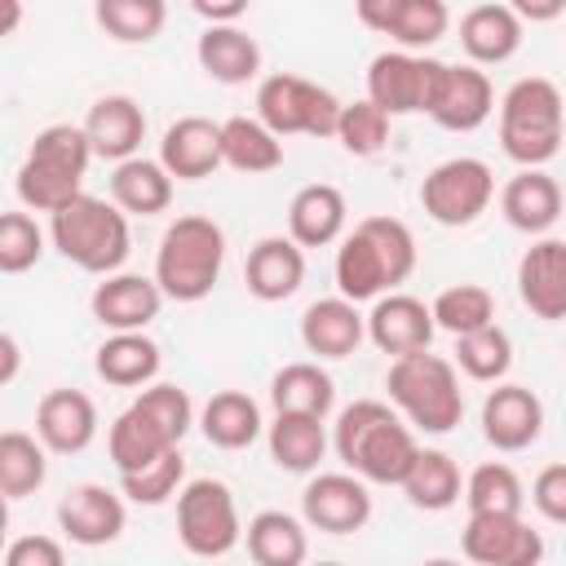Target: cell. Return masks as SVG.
Here are the masks:
<instances>
[{
  "instance_id": "9",
  "label": "cell",
  "mask_w": 566,
  "mask_h": 566,
  "mask_svg": "<svg viewBox=\"0 0 566 566\" xmlns=\"http://www.w3.org/2000/svg\"><path fill=\"white\" fill-rule=\"evenodd\" d=\"M177 539L190 557L217 562L243 539L234 491L221 478H190L177 495Z\"/></svg>"
},
{
  "instance_id": "10",
  "label": "cell",
  "mask_w": 566,
  "mask_h": 566,
  "mask_svg": "<svg viewBox=\"0 0 566 566\" xmlns=\"http://www.w3.org/2000/svg\"><path fill=\"white\" fill-rule=\"evenodd\" d=\"M495 199V172L486 159L478 155H455V159H442L424 172L420 181V208L429 221L438 226H473Z\"/></svg>"
},
{
  "instance_id": "44",
  "label": "cell",
  "mask_w": 566,
  "mask_h": 566,
  "mask_svg": "<svg viewBox=\"0 0 566 566\" xmlns=\"http://www.w3.org/2000/svg\"><path fill=\"white\" fill-rule=\"evenodd\" d=\"M181 486H186V460H181V447H172V451L159 455L155 464H146V469L119 478V495L133 500V504H146V509L177 500Z\"/></svg>"
},
{
  "instance_id": "6",
  "label": "cell",
  "mask_w": 566,
  "mask_h": 566,
  "mask_svg": "<svg viewBox=\"0 0 566 566\" xmlns=\"http://www.w3.org/2000/svg\"><path fill=\"white\" fill-rule=\"evenodd\" d=\"M49 243L84 274H119L124 261H128V248H133V234H128V212H119L111 199H97V195H80L71 199L66 208H57L49 217Z\"/></svg>"
},
{
  "instance_id": "32",
  "label": "cell",
  "mask_w": 566,
  "mask_h": 566,
  "mask_svg": "<svg viewBox=\"0 0 566 566\" xmlns=\"http://www.w3.org/2000/svg\"><path fill=\"white\" fill-rule=\"evenodd\" d=\"M195 57L217 84H248L261 75V44L243 27H203Z\"/></svg>"
},
{
  "instance_id": "54",
  "label": "cell",
  "mask_w": 566,
  "mask_h": 566,
  "mask_svg": "<svg viewBox=\"0 0 566 566\" xmlns=\"http://www.w3.org/2000/svg\"><path fill=\"white\" fill-rule=\"evenodd\" d=\"M420 566H460V562H455V557H424Z\"/></svg>"
},
{
  "instance_id": "18",
  "label": "cell",
  "mask_w": 566,
  "mask_h": 566,
  "mask_svg": "<svg viewBox=\"0 0 566 566\" xmlns=\"http://www.w3.org/2000/svg\"><path fill=\"white\" fill-rule=\"evenodd\" d=\"M433 332H438L433 310L411 292H385L367 310V340L380 354H394V358L420 354V349L433 345Z\"/></svg>"
},
{
  "instance_id": "12",
  "label": "cell",
  "mask_w": 566,
  "mask_h": 566,
  "mask_svg": "<svg viewBox=\"0 0 566 566\" xmlns=\"http://www.w3.org/2000/svg\"><path fill=\"white\" fill-rule=\"evenodd\" d=\"M301 517L323 535H354L371 522V491L358 473H314L301 491Z\"/></svg>"
},
{
  "instance_id": "19",
  "label": "cell",
  "mask_w": 566,
  "mask_h": 566,
  "mask_svg": "<svg viewBox=\"0 0 566 566\" xmlns=\"http://www.w3.org/2000/svg\"><path fill=\"white\" fill-rule=\"evenodd\" d=\"M164 301H168V296L159 292L155 279L119 270V274H106V279L93 287L88 310H93V318H97L106 332H146V327L159 318Z\"/></svg>"
},
{
  "instance_id": "52",
  "label": "cell",
  "mask_w": 566,
  "mask_h": 566,
  "mask_svg": "<svg viewBox=\"0 0 566 566\" xmlns=\"http://www.w3.org/2000/svg\"><path fill=\"white\" fill-rule=\"evenodd\" d=\"M18 363H22L18 336H13V332H4V336H0V385H13V376H18Z\"/></svg>"
},
{
  "instance_id": "20",
  "label": "cell",
  "mask_w": 566,
  "mask_h": 566,
  "mask_svg": "<svg viewBox=\"0 0 566 566\" xmlns=\"http://www.w3.org/2000/svg\"><path fill=\"white\" fill-rule=\"evenodd\" d=\"M517 296L544 323L566 318V239L544 234L517 256Z\"/></svg>"
},
{
  "instance_id": "4",
  "label": "cell",
  "mask_w": 566,
  "mask_h": 566,
  "mask_svg": "<svg viewBox=\"0 0 566 566\" xmlns=\"http://www.w3.org/2000/svg\"><path fill=\"white\" fill-rule=\"evenodd\" d=\"M221 265H226V230L203 212H186L168 221V230L159 234L150 279L168 301L195 305L217 287Z\"/></svg>"
},
{
  "instance_id": "5",
  "label": "cell",
  "mask_w": 566,
  "mask_h": 566,
  "mask_svg": "<svg viewBox=\"0 0 566 566\" xmlns=\"http://www.w3.org/2000/svg\"><path fill=\"white\" fill-rule=\"evenodd\" d=\"M566 142V102L548 75H522L500 97V146L522 168H544Z\"/></svg>"
},
{
  "instance_id": "22",
  "label": "cell",
  "mask_w": 566,
  "mask_h": 566,
  "mask_svg": "<svg viewBox=\"0 0 566 566\" xmlns=\"http://www.w3.org/2000/svg\"><path fill=\"white\" fill-rule=\"evenodd\" d=\"M243 283L265 305H279L287 296H296L301 283H305V248L292 243L287 234L256 239L248 248V261H243Z\"/></svg>"
},
{
  "instance_id": "1",
  "label": "cell",
  "mask_w": 566,
  "mask_h": 566,
  "mask_svg": "<svg viewBox=\"0 0 566 566\" xmlns=\"http://www.w3.org/2000/svg\"><path fill=\"white\" fill-rule=\"evenodd\" d=\"M416 234L407 221L376 212L363 217L354 230H345L340 248H336V296L363 305V301H380L385 292H398V283H407L416 274Z\"/></svg>"
},
{
  "instance_id": "26",
  "label": "cell",
  "mask_w": 566,
  "mask_h": 566,
  "mask_svg": "<svg viewBox=\"0 0 566 566\" xmlns=\"http://www.w3.org/2000/svg\"><path fill=\"white\" fill-rule=\"evenodd\" d=\"M345 221H349V203H345L340 186H332V181H310L287 203V239L301 248L340 243Z\"/></svg>"
},
{
  "instance_id": "41",
  "label": "cell",
  "mask_w": 566,
  "mask_h": 566,
  "mask_svg": "<svg viewBox=\"0 0 566 566\" xmlns=\"http://www.w3.org/2000/svg\"><path fill=\"white\" fill-rule=\"evenodd\" d=\"M451 354H455L451 358L455 371H464L469 380L500 385L509 376V367H513V336L500 323H491V327H478L469 336H455V349Z\"/></svg>"
},
{
  "instance_id": "25",
  "label": "cell",
  "mask_w": 566,
  "mask_h": 566,
  "mask_svg": "<svg viewBox=\"0 0 566 566\" xmlns=\"http://www.w3.org/2000/svg\"><path fill=\"white\" fill-rule=\"evenodd\" d=\"M500 212L513 230L544 239L562 217V186L544 168H517L500 190Z\"/></svg>"
},
{
  "instance_id": "45",
  "label": "cell",
  "mask_w": 566,
  "mask_h": 566,
  "mask_svg": "<svg viewBox=\"0 0 566 566\" xmlns=\"http://www.w3.org/2000/svg\"><path fill=\"white\" fill-rule=\"evenodd\" d=\"M336 142H340L345 155L371 159V155H380L385 142H389V115H385L376 102H367V97L345 102V106H340V124H336Z\"/></svg>"
},
{
  "instance_id": "3",
  "label": "cell",
  "mask_w": 566,
  "mask_h": 566,
  "mask_svg": "<svg viewBox=\"0 0 566 566\" xmlns=\"http://www.w3.org/2000/svg\"><path fill=\"white\" fill-rule=\"evenodd\" d=\"M88 159H97V155H93V142H88L84 124H49L31 137L13 190L31 212L53 217L57 208H66L71 199L84 195Z\"/></svg>"
},
{
  "instance_id": "23",
  "label": "cell",
  "mask_w": 566,
  "mask_h": 566,
  "mask_svg": "<svg viewBox=\"0 0 566 566\" xmlns=\"http://www.w3.org/2000/svg\"><path fill=\"white\" fill-rule=\"evenodd\" d=\"M35 438L57 455H80L97 438V402L84 389H49L35 402Z\"/></svg>"
},
{
  "instance_id": "50",
  "label": "cell",
  "mask_w": 566,
  "mask_h": 566,
  "mask_svg": "<svg viewBox=\"0 0 566 566\" xmlns=\"http://www.w3.org/2000/svg\"><path fill=\"white\" fill-rule=\"evenodd\" d=\"M243 13L248 0H195V18H203L208 27H239Z\"/></svg>"
},
{
  "instance_id": "14",
  "label": "cell",
  "mask_w": 566,
  "mask_h": 566,
  "mask_svg": "<svg viewBox=\"0 0 566 566\" xmlns=\"http://www.w3.org/2000/svg\"><path fill=\"white\" fill-rule=\"evenodd\" d=\"M358 22L389 35L402 53H420L438 44L451 27V9L442 0H358Z\"/></svg>"
},
{
  "instance_id": "55",
  "label": "cell",
  "mask_w": 566,
  "mask_h": 566,
  "mask_svg": "<svg viewBox=\"0 0 566 566\" xmlns=\"http://www.w3.org/2000/svg\"><path fill=\"white\" fill-rule=\"evenodd\" d=\"M310 566H340V562H310Z\"/></svg>"
},
{
  "instance_id": "17",
  "label": "cell",
  "mask_w": 566,
  "mask_h": 566,
  "mask_svg": "<svg viewBox=\"0 0 566 566\" xmlns=\"http://www.w3.org/2000/svg\"><path fill=\"white\" fill-rule=\"evenodd\" d=\"M544 433V402L531 385L500 380L482 398V438L495 451H526Z\"/></svg>"
},
{
  "instance_id": "51",
  "label": "cell",
  "mask_w": 566,
  "mask_h": 566,
  "mask_svg": "<svg viewBox=\"0 0 566 566\" xmlns=\"http://www.w3.org/2000/svg\"><path fill=\"white\" fill-rule=\"evenodd\" d=\"M513 13L522 18V27L526 22H553L566 13V0H513Z\"/></svg>"
},
{
  "instance_id": "30",
  "label": "cell",
  "mask_w": 566,
  "mask_h": 566,
  "mask_svg": "<svg viewBox=\"0 0 566 566\" xmlns=\"http://www.w3.org/2000/svg\"><path fill=\"white\" fill-rule=\"evenodd\" d=\"M305 517H292L283 509H261L243 526V544L252 566H310V535Z\"/></svg>"
},
{
  "instance_id": "28",
  "label": "cell",
  "mask_w": 566,
  "mask_h": 566,
  "mask_svg": "<svg viewBox=\"0 0 566 566\" xmlns=\"http://www.w3.org/2000/svg\"><path fill=\"white\" fill-rule=\"evenodd\" d=\"M367 340V314L345 296H323L301 314V345L314 358H349Z\"/></svg>"
},
{
  "instance_id": "46",
  "label": "cell",
  "mask_w": 566,
  "mask_h": 566,
  "mask_svg": "<svg viewBox=\"0 0 566 566\" xmlns=\"http://www.w3.org/2000/svg\"><path fill=\"white\" fill-rule=\"evenodd\" d=\"M133 407H142L177 447H181V438L190 433V424H199V416H195V402H190V394L181 389V385H172V380H155V385H146L137 398H133Z\"/></svg>"
},
{
  "instance_id": "13",
  "label": "cell",
  "mask_w": 566,
  "mask_h": 566,
  "mask_svg": "<svg viewBox=\"0 0 566 566\" xmlns=\"http://www.w3.org/2000/svg\"><path fill=\"white\" fill-rule=\"evenodd\" d=\"M460 553L473 566H539L544 562V535L526 517L469 513V522L460 531Z\"/></svg>"
},
{
  "instance_id": "31",
  "label": "cell",
  "mask_w": 566,
  "mask_h": 566,
  "mask_svg": "<svg viewBox=\"0 0 566 566\" xmlns=\"http://www.w3.org/2000/svg\"><path fill=\"white\" fill-rule=\"evenodd\" d=\"M265 420H261V407L248 389H217L203 407H199V433L221 447V451H243L261 438Z\"/></svg>"
},
{
  "instance_id": "37",
  "label": "cell",
  "mask_w": 566,
  "mask_h": 566,
  "mask_svg": "<svg viewBox=\"0 0 566 566\" xmlns=\"http://www.w3.org/2000/svg\"><path fill=\"white\" fill-rule=\"evenodd\" d=\"M402 495L411 509H424V513H447L451 504L464 500V478H460V464L438 451V447H420L407 482H402Z\"/></svg>"
},
{
  "instance_id": "29",
  "label": "cell",
  "mask_w": 566,
  "mask_h": 566,
  "mask_svg": "<svg viewBox=\"0 0 566 566\" xmlns=\"http://www.w3.org/2000/svg\"><path fill=\"white\" fill-rule=\"evenodd\" d=\"M159 367H164V354L146 332H111L93 354V371L115 389L142 394L146 385H155Z\"/></svg>"
},
{
  "instance_id": "2",
  "label": "cell",
  "mask_w": 566,
  "mask_h": 566,
  "mask_svg": "<svg viewBox=\"0 0 566 566\" xmlns=\"http://www.w3.org/2000/svg\"><path fill=\"white\" fill-rule=\"evenodd\" d=\"M332 451L363 482L402 486L416 455H420V442H416L411 424L389 402L354 398L349 407H340V416L332 424Z\"/></svg>"
},
{
  "instance_id": "49",
  "label": "cell",
  "mask_w": 566,
  "mask_h": 566,
  "mask_svg": "<svg viewBox=\"0 0 566 566\" xmlns=\"http://www.w3.org/2000/svg\"><path fill=\"white\" fill-rule=\"evenodd\" d=\"M4 566H66V548L53 535H18L4 548Z\"/></svg>"
},
{
  "instance_id": "24",
  "label": "cell",
  "mask_w": 566,
  "mask_h": 566,
  "mask_svg": "<svg viewBox=\"0 0 566 566\" xmlns=\"http://www.w3.org/2000/svg\"><path fill=\"white\" fill-rule=\"evenodd\" d=\"M84 133H88L97 159H111V164L137 159L142 137H146V111H142V102L128 97V93H106V97H97V102L88 106Z\"/></svg>"
},
{
  "instance_id": "38",
  "label": "cell",
  "mask_w": 566,
  "mask_h": 566,
  "mask_svg": "<svg viewBox=\"0 0 566 566\" xmlns=\"http://www.w3.org/2000/svg\"><path fill=\"white\" fill-rule=\"evenodd\" d=\"M221 155H226V168L234 172H274L283 164V137L270 133L256 115H230L221 119Z\"/></svg>"
},
{
  "instance_id": "42",
  "label": "cell",
  "mask_w": 566,
  "mask_h": 566,
  "mask_svg": "<svg viewBox=\"0 0 566 566\" xmlns=\"http://www.w3.org/2000/svg\"><path fill=\"white\" fill-rule=\"evenodd\" d=\"M93 18L115 44H150L168 22V4L164 0H97Z\"/></svg>"
},
{
  "instance_id": "33",
  "label": "cell",
  "mask_w": 566,
  "mask_h": 566,
  "mask_svg": "<svg viewBox=\"0 0 566 566\" xmlns=\"http://www.w3.org/2000/svg\"><path fill=\"white\" fill-rule=\"evenodd\" d=\"M265 447L283 473H314L327 455V424L318 416L274 411V420L265 424Z\"/></svg>"
},
{
  "instance_id": "8",
  "label": "cell",
  "mask_w": 566,
  "mask_h": 566,
  "mask_svg": "<svg viewBox=\"0 0 566 566\" xmlns=\"http://www.w3.org/2000/svg\"><path fill=\"white\" fill-rule=\"evenodd\" d=\"M340 106L345 102L332 88H323L296 71H270L256 84V119L279 137H292V133L336 137Z\"/></svg>"
},
{
  "instance_id": "7",
  "label": "cell",
  "mask_w": 566,
  "mask_h": 566,
  "mask_svg": "<svg viewBox=\"0 0 566 566\" xmlns=\"http://www.w3.org/2000/svg\"><path fill=\"white\" fill-rule=\"evenodd\" d=\"M385 389H389V402L394 411L411 424V429H424V433H451L464 416V394H460V371L451 358L442 354H402L389 363V376H385Z\"/></svg>"
},
{
  "instance_id": "47",
  "label": "cell",
  "mask_w": 566,
  "mask_h": 566,
  "mask_svg": "<svg viewBox=\"0 0 566 566\" xmlns=\"http://www.w3.org/2000/svg\"><path fill=\"white\" fill-rule=\"evenodd\" d=\"M44 230L31 212H4L0 217V270L4 274H27L44 256Z\"/></svg>"
},
{
  "instance_id": "36",
  "label": "cell",
  "mask_w": 566,
  "mask_h": 566,
  "mask_svg": "<svg viewBox=\"0 0 566 566\" xmlns=\"http://www.w3.org/2000/svg\"><path fill=\"white\" fill-rule=\"evenodd\" d=\"M270 402H274V411H296V416L327 420V411L336 407V380L314 358H296V363H283L270 376Z\"/></svg>"
},
{
  "instance_id": "27",
  "label": "cell",
  "mask_w": 566,
  "mask_h": 566,
  "mask_svg": "<svg viewBox=\"0 0 566 566\" xmlns=\"http://www.w3.org/2000/svg\"><path fill=\"white\" fill-rule=\"evenodd\" d=\"M460 44L473 66H500L522 49V18L504 0H482L460 13Z\"/></svg>"
},
{
  "instance_id": "43",
  "label": "cell",
  "mask_w": 566,
  "mask_h": 566,
  "mask_svg": "<svg viewBox=\"0 0 566 566\" xmlns=\"http://www.w3.org/2000/svg\"><path fill=\"white\" fill-rule=\"evenodd\" d=\"M429 310H433V323L451 336H469L495 323V296L482 283H451L429 301Z\"/></svg>"
},
{
  "instance_id": "40",
  "label": "cell",
  "mask_w": 566,
  "mask_h": 566,
  "mask_svg": "<svg viewBox=\"0 0 566 566\" xmlns=\"http://www.w3.org/2000/svg\"><path fill=\"white\" fill-rule=\"evenodd\" d=\"M526 486L517 478L513 464L504 460H486L464 478V504L469 513H491V517H522L526 509Z\"/></svg>"
},
{
  "instance_id": "16",
  "label": "cell",
  "mask_w": 566,
  "mask_h": 566,
  "mask_svg": "<svg viewBox=\"0 0 566 566\" xmlns=\"http://www.w3.org/2000/svg\"><path fill=\"white\" fill-rule=\"evenodd\" d=\"M491 111H495L491 75L473 62H447L442 80H438V93L429 102V119L447 133H473L491 119Z\"/></svg>"
},
{
  "instance_id": "39",
  "label": "cell",
  "mask_w": 566,
  "mask_h": 566,
  "mask_svg": "<svg viewBox=\"0 0 566 566\" xmlns=\"http://www.w3.org/2000/svg\"><path fill=\"white\" fill-rule=\"evenodd\" d=\"M44 478H49V447L27 429H4L0 433V495L27 500L44 486Z\"/></svg>"
},
{
  "instance_id": "11",
  "label": "cell",
  "mask_w": 566,
  "mask_h": 566,
  "mask_svg": "<svg viewBox=\"0 0 566 566\" xmlns=\"http://www.w3.org/2000/svg\"><path fill=\"white\" fill-rule=\"evenodd\" d=\"M438 57L424 53H402V49H385L367 62V102H376L389 119L394 115H429V102L438 93L442 80Z\"/></svg>"
},
{
  "instance_id": "35",
  "label": "cell",
  "mask_w": 566,
  "mask_h": 566,
  "mask_svg": "<svg viewBox=\"0 0 566 566\" xmlns=\"http://www.w3.org/2000/svg\"><path fill=\"white\" fill-rule=\"evenodd\" d=\"M177 442L142 411V407H124L115 420H111V429H106V451H111V464H115V473L124 478V473H137V469H146V464H155L159 455H168Z\"/></svg>"
},
{
  "instance_id": "15",
  "label": "cell",
  "mask_w": 566,
  "mask_h": 566,
  "mask_svg": "<svg viewBox=\"0 0 566 566\" xmlns=\"http://www.w3.org/2000/svg\"><path fill=\"white\" fill-rule=\"evenodd\" d=\"M124 495L102 482H80L57 500V531L80 548H102L124 535Z\"/></svg>"
},
{
  "instance_id": "48",
  "label": "cell",
  "mask_w": 566,
  "mask_h": 566,
  "mask_svg": "<svg viewBox=\"0 0 566 566\" xmlns=\"http://www.w3.org/2000/svg\"><path fill=\"white\" fill-rule=\"evenodd\" d=\"M531 504L539 509V517L566 526V460L557 464H544L531 482Z\"/></svg>"
},
{
  "instance_id": "21",
  "label": "cell",
  "mask_w": 566,
  "mask_h": 566,
  "mask_svg": "<svg viewBox=\"0 0 566 566\" xmlns=\"http://www.w3.org/2000/svg\"><path fill=\"white\" fill-rule=\"evenodd\" d=\"M159 164L172 172V181H203L212 177L221 155V124L208 115H177L159 137Z\"/></svg>"
},
{
  "instance_id": "53",
  "label": "cell",
  "mask_w": 566,
  "mask_h": 566,
  "mask_svg": "<svg viewBox=\"0 0 566 566\" xmlns=\"http://www.w3.org/2000/svg\"><path fill=\"white\" fill-rule=\"evenodd\" d=\"M22 22V4L18 0H0V35H13Z\"/></svg>"
},
{
  "instance_id": "34",
  "label": "cell",
  "mask_w": 566,
  "mask_h": 566,
  "mask_svg": "<svg viewBox=\"0 0 566 566\" xmlns=\"http://www.w3.org/2000/svg\"><path fill=\"white\" fill-rule=\"evenodd\" d=\"M111 203L128 217H155V212H168L172 203V172L159 164V159H124L115 164L111 172Z\"/></svg>"
}]
</instances>
